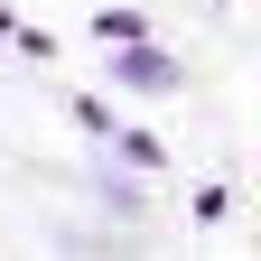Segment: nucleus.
Segmentation results:
<instances>
[{"instance_id": "nucleus-1", "label": "nucleus", "mask_w": 261, "mask_h": 261, "mask_svg": "<svg viewBox=\"0 0 261 261\" xmlns=\"http://www.w3.org/2000/svg\"><path fill=\"white\" fill-rule=\"evenodd\" d=\"M121 84H140V93H168V84H177V65L159 56V47H130V56H121Z\"/></svg>"}]
</instances>
